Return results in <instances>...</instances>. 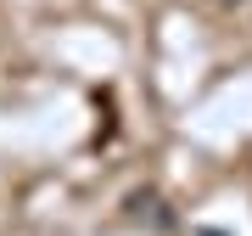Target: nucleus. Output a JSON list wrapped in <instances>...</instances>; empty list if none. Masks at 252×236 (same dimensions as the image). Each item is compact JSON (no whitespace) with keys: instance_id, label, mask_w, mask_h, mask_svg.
Returning a JSON list of instances; mask_svg holds the SVG:
<instances>
[{"instance_id":"2","label":"nucleus","mask_w":252,"mask_h":236,"mask_svg":"<svg viewBox=\"0 0 252 236\" xmlns=\"http://www.w3.org/2000/svg\"><path fill=\"white\" fill-rule=\"evenodd\" d=\"M219 6H235V0H219Z\"/></svg>"},{"instance_id":"1","label":"nucleus","mask_w":252,"mask_h":236,"mask_svg":"<svg viewBox=\"0 0 252 236\" xmlns=\"http://www.w3.org/2000/svg\"><path fill=\"white\" fill-rule=\"evenodd\" d=\"M196 236H224V231H213V225H202V231H196Z\"/></svg>"}]
</instances>
